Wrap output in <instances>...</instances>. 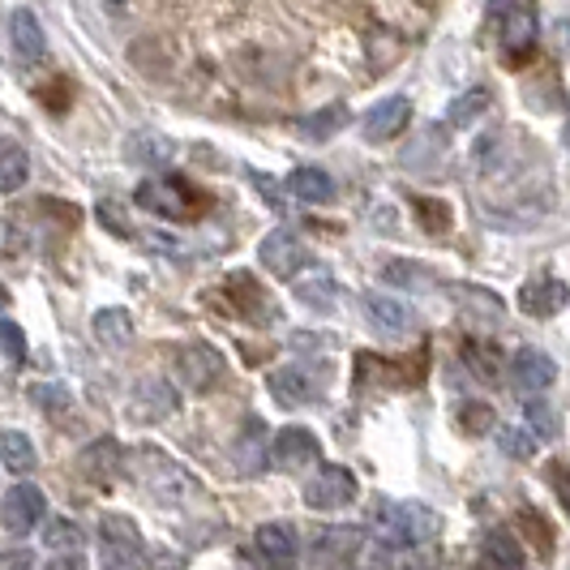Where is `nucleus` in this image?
I'll return each mask as SVG.
<instances>
[{
  "mask_svg": "<svg viewBox=\"0 0 570 570\" xmlns=\"http://www.w3.org/2000/svg\"><path fill=\"white\" fill-rule=\"evenodd\" d=\"M442 519L421 507V502H386L377 511V537L395 549H412V544H425L438 537Z\"/></svg>",
  "mask_w": 570,
  "mask_h": 570,
  "instance_id": "nucleus-1",
  "label": "nucleus"
},
{
  "mask_svg": "<svg viewBox=\"0 0 570 570\" xmlns=\"http://www.w3.org/2000/svg\"><path fill=\"white\" fill-rule=\"evenodd\" d=\"M43 514H48V498H43V489L35 485H13L0 502V523L13 537H30L43 523Z\"/></svg>",
  "mask_w": 570,
  "mask_h": 570,
  "instance_id": "nucleus-2",
  "label": "nucleus"
},
{
  "mask_svg": "<svg viewBox=\"0 0 570 570\" xmlns=\"http://www.w3.org/2000/svg\"><path fill=\"white\" fill-rule=\"evenodd\" d=\"M138 206L150 210V215H164V219H185L189 215V202H194V189L176 176H155V180H142L138 185Z\"/></svg>",
  "mask_w": 570,
  "mask_h": 570,
  "instance_id": "nucleus-3",
  "label": "nucleus"
},
{
  "mask_svg": "<svg viewBox=\"0 0 570 570\" xmlns=\"http://www.w3.org/2000/svg\"><path fill=\"white\" fill-rule=\"evenodd\" d=\"M352 498H356V476L340 463H326L305 485V507L309 511H343Z\"/></svg>",
  "mask_w": 570,
  "mask_h": 570,
  "instance_id": "nucleus-4",
  "label": "nucleus"
},
{
  "mask_svg": "<svg viewBox=\"0 0 570 570\" xmlns=\"http://www.w3.org/2000/svg\"><path fill=\"white\" fill-rule=\"evenodd\" d=\"M142 537L125 514L104 519V567L112 570H142Z\"/></svg>",
  "mask_w": 570,
  "mask_h": 570,
  "instance_id": "nucleus-5",
  "label": "nucleus"
},
{
  "mask_svg": "<svg viewBox=\"0 0 570 570\" xmlns=\"http://www.w3.org/2000/svg\"><path fill=\"white\" fill-rule=\"evenodd\" d=\"M257 257H262V266H266L271 275H279V279H292L301 266H309V249H305V240L287 228L271 232V236L257 245Z\"/></svg>",
  "mask_w": 570,
  "mask_h": 570,
  "instance_id": "nucleus-6",
  "label": "nucleus"
},
{
  "mask_svg": "<svg viewBox=\"0 0 570 570\" xmlns=\"http://www.w3.org/2000/svg\"><path fill=\"white\" fill-rule=\"evenodd\" d=\"M317 391H322V377L314 365H287V370L271 373V395L284 407H305L317 400Z\"/></svg>",
  "mask_w": 570,
  "mask_h": 570,
  "instance_id": "nucleus-7",
  "label": "nucleus"
},
{
  "mask_svg": "<svg viewBox=\"0 0 570 570\" xmlns=\"http://www.w3.org/2000/svg\"><path fill=\"white\" fill-rule=\"evenodd\" d=\"M407 120H412V104L403 95H391V99L373 104L370 112H365L361 134H365V142H391V138H400L403 129H407Z\"/></svg>",
  "mask_w": 570,
  "mask_h": 570,
  "instance_id": "nucleus-8",
  "label": "nucleus"
},
{
  "mask_svg": "<svg viewBox=\"0 0 570 570\" xmlns=\"http://www.w3.org/2000/svg\"><path fill=\"white\" fill-rule=\"evenodd\" d=\"M570 301V287L558 279V275H537L519 287V309L532 317H553L562 314Z\"/></svg>",
  "mask_w": 570,
  "mask_h": 570,
  "instance_id": "nucleus-9",
  "label": "nucleus"
},
{
  "mask_svg": "<svg viewBox=\"0 0 570 570\" xmlns=\"http://www.w3.org/2000/svg\"><path fill=\"white\" fill-rule=\"evenodd\" d=\"M314 459H322V442H317L309 429L301 425H287L275 446H271V463L284 468V472H296V468H309Z\"/></svg>",
  "mask_w": 570,
  "mask_h": 570,
  "instance_id": "nucleus-10",
  "label": "nucleus"
},
{
  "mask_svg": "<svg viewBox=\"0 0 570 570\" xmlns=\"http://www.w3.org/2000/svg\"><path fill=\"white\" fill-rule=\"evenodd\" d=\"M176 377L185 382V391H210L224 377V356H215L206 343H194L189 352H180Z\"/></svg>",
  "mask_w": 570,
  "mask_h": 570,
  "instance_id": "nucleus-11",
  "label": "nucleus"
},
{
  "mask_svg": "<svg viewBox=\"0 0 570 570\" xmlns=\"http://www.w3.org/2000/svg\"><path fill=\"white\" fill-rule=\"evenodd\" d=\"M9 48H13V57L22 60V65H35L48 52V35H43L39 18L30 9H13L9 13Z\"/></svg>",
  "mask_w": 570,
  "mask_h": 570,
  "instance_id": "nucleus-12",
  "label": "nucleus"
},
{
  "mask_svg": "<svg viewBox=\"0 0 570 570\" xmlns=\"http://www.w3.org/2000/svg\"><path fill=\"white\" fill-rule=\"evenodd\" d=\"M553 377H558V365H553L544 352H537V347H523V352L511 361V382L523 391V395L549 391V386H553Z\"/></svg>",
  "mask_w": 570,
  "mask_h": 570,
  "instance_id": "nucleus-13",
  "label": "nucleus"
},
{
  "mask_svg": "<svg viewBox=\"0 0 570 570\" xmlns=\"http://www.w3.org/2000/svg\"><path fill=\"white\" fill-rule=\"evenodd\" d=\"M257 553L271 570H292L296 567V532L292 523H266L257 528Z\"/></svg>",
  "mask_w": 570,
  "mask_h": 570,
  "instance_id": "nucleus-14",
  "label": "nucleus"
},
{
  "mask_svg": "<svg viewBox=\"0 0 570 570\" xmlns=\"http://www.w3.org/2000/svg\"><path fill=\"white\" fill-rule=\"evenodd\" d=\"M532 48H537V13L528 4L502 13V52L511 60H523Z\"/></svg>",
  "mask_w": 570,
  "mask_h": 570,
  "instance_id": "nucleus-15",
  "label": "nucleus"
},
{
  "mask_svg": "<svg viewBox=\"0 0 570 570\" xmlns=\"http://www.w3.org/2000/svg\"><path fill=\"white\" fill-rule=\"evenodd\" d=\"M523 567V549L507 528L485 532V541L476 549V570H519Z\"/></svg>",
  "mask_w": 570,
  "mask_h": 570,
  "instance_id": "nucleus-16",
  "label": "nucleus"
},
{
  "mask_svg": "<svg viewBox=\"0 0 570 570\" xmlns=\"http://www.w3.org/2000/svg\"><path fill=\"white\" fill-rule=\"evenodd\" d=\"M365 314H370V322L382 335H407V331H412V309H407L403 301H395V296L370 292V296H365Z\"/></svg>",
  "mask_w": 570,
  "mask_h": 570,
  "instance_id": "nucleus-17",
  "label": "nucleus"
},
{
  "mask_svg": "<svg viewBox=\"0 0 570 570\" xmlns=\"http://www.w3.org/2000/svg\"><path fill=\"white\" fill-rule=\"evenodd\" d=\"M287 194L301 202H309V206H322V202L335 198V180H331L322 168H296L292 176H287Z\"/></svg>",
  "mask_w": 570,
  "mask_h": 570,
  "instance_id": "nucleus-18",
  "label": "nucleus"
},
{
  "mask_svg": "<svg viewBox=\"0 0 570 570\" xmlns=\"http://www.w3.org/2000/svg\"><path fill=\"white\" fill-rule=\"evenodd\" d=\"M30 180V155L22 142H0V194H18Z\"/></svg>",
  "mask_w": 570,
  "mask_h": 570,
  "instance_id": "nucleus-19",
  "label": "nucleus"
},
{
  "mask_svg": "<svg viewBox=\"0 0 570 570\" xmlns=\"http://www.w3.org/2000/svg\"><path fill=\"white\" fill-rule=\"evenodd\" d=\"M116 463H120V446H116L112 438H99V442H90L82 451V476L95 481V485H104L116 472Z\"/></svg>",
  "mask_w": 570,
  "mask_h": 570,
  "instance_id": "nucleus-20",
  "label": "nucleus"
},
{
  "mask_svg": "<svg viewBox=\"0 0 570 570\" xmlns=\"http://www.w3.org/2000/svg\"><path fill=\"white\" fill-rule=\"evenodd\" d=\"M347 120H352L347 108H343V104H331V108H322V112H314V116H301V120H296V134L309 138V142H326L331 134H340Z\"/></svg>",
  "mask_w": 570,
  "mask_h": 570,
  "instance_id": "nucleus-21",
  "label": "nucleus"
},
{
  "mask_svg": "<svg viewBox=\"0 0 570 570\" xmlns=\"http://www.w3.org/2000/svg\"><path fill=\"white\" fill-rule=\"evenodd\" d=\"M0 463L13 472V476H27V472H35V446H30L27 433H4L0 438Z\"/></svg>",
  "mask_w": 570,
  "mask_h": 570,
  "instance_id": "nucleus-22",
  "label": "nucleus"
},
{
  "mask_svg": "<svg viewBox=\"0 0 570 570\" xmlns=\"http://www.w3.org/2000/svg\"><path fill=\"white\" fill-rule=\"evenodd\" d=\"M95 335H99V343H108V347L129 343L134 340V317H129V309H99L95 314Z\"/></svg>",
  "mask_w": 570,
  "mask_h": 570,
  "instance_id": "nucleus-23",
  "label": "nucleus"
},
{
  "mask_svg": "<svg viewBox=\"0 0 570 570\" xmlns=\"http://www.w3.org/2000/svg\"><path fill=\"white\" fill-rule=\"evenodd\" d=\"M451 292H455V301L468 309V314L485 317V322H498V317H502V301H498L493 292H485V287L459 284V287H451Z\"/></svg>",
  "mask_w": 570,
  "mask_h": 570,
  "instance_id": "nucleus-24",
  "label": "nucleus"
},
{
  "mask_svg": "<svg viewBox=\"0 0 570 570\" xmlns=\"http://www.w3.org/2000/svg\"><path fill=\"white\" fill-rule=\"evenodd\" d=\"M171 407H176V395H171L164 382H150L138 391V400H134V412L138 416H150V421H159V416H168Z\"/></svg>",
  "mask_w": 570,
  "mask_h": 570,
  "instance_id": "nucleus-25",
  "label": "nucleus"
},
{
  "mask_svg": "<svg viewBox=\"0 0 570 570\" xmlns=\"http://www.w3.org/2000/svg\"><path fill=\"white\" fill-rule=\"evenodd\" d=\"M382 279H386V284L412 287V292H429V287H433V271L416 266V262H386Z\"/></svg>",
  "mask_w": 570,
  "mask_h": 570,
  "instance_id": "nucleus-26",
  "label": "nucleus"
},
{
  "mask_svg": "<svg viewBox=\"0 0 570 570\" xmlns=\"http://www.w3.org/2000/svg\"><path fill=\"white\" fill-rule=\"evenodd\" d=\"M296 296H301L309 309H322V314H326V309H335V296H340V292H335V279H331V275H314V279L296 284Z\"/></svg>",
  "mask_w": 570,
  "mask_h": 570,
  "instance_id": "nucleus-27",
  "label": "nucleus"
},
{
  "mask_svg": "<svg viewBox=\"0 0 570 570\" xmlns=\"http://www.w3.org/2000/svg\"><path fill=\"white\" fill-rule=\"evenodd\" d=\"M498 446H502V455H511V459H532V455H537V429L502 425V433H498Z\"/></svg>",
  "mask_w": 570,
  "mask_h": 570,
  "instance_id": "nucleus-28",
  "label": "nucleus"
},
{
  "mask_svg": "<svg viewBox=\"0 0 570 570\" xmlns=\"http://www.w3.org/2000/svg\"><path fill=\"white\" fill-rule=\"evenodd\" d=\"M463 361L476 370V377H485V382H493V377H498V370H502V356H498L489 343H476V340L463 343Z\"/></svg>",
  "mask_w": 570,
  "mask_h": 570,
  "instance_id": "nucleus-29",
  "label": "nucleus"
},
{
  "mask_svg": "<svg viewBox=\"0 0 570 570\" xmlns=\"http://www.w3.org/2000/svg\"><path fill=\"white\" fill-rule=\"evenodd\" d=\"M0 352H4L9 365H22L27 361V331L18 322H9V317H0Z\"/></svg>",
  "mask_w": 570,
  "mask_h": 570,
  "instance_id": "nucleus-30",
  "label": "nucleus"
},
{
  "mask_svg": "<svg viewBox=\"0 0 570 570\" xmlns=\"http://www.w3.org/2000/svg\"><path fill=\"white\" fill-rule=\"evenodd\" d=\"M485 108H489V90H481V86H476V90L459 95L455 104H451V116H446V120H451V125H468V120H476Z\"/></svg>",
  "mask_w": 570,
  "mask_h": 570,
  "instance_id": "nucleus-31",
  "label": "nucleus"
},
{
  "mask_svg": "<svg viewBox=\"0 0 570 570\" xmlns=\"http://www.w3.org/2000/svg\"><path fill=\"white\" fill-rule=\"evenodd\" d=\"M48 549H82V528H73L69 519H52L48 532H43Z\"/></svg>",
  "mask_w": 570,
  "mask_h": 570,
  "instance_id": "nucleus-32",
  "label": "nucleus"
},
{
  "mask_svg": "<svg viewBox=\"0 0 570 570\" xmlns=\"http://www.w3.org/2000/svg\"><path fill=\"white\" fill-rule=\"evenodd\" d=\"M459 421H463V429H468V433H485L489 425H498L493 407H485V403H468V407L459 412Z\"/></svg>",
  "mask_w": 570,
  "mask_h": 570,
  "instance_id": "nucleus-33",
  "label": "nucleus"
},
{
  "mask_svg": "<svg viewBox=\"0 0 570 570\" xmlns=\"http://www.w3.org/2000/svg\"><path fill=\"white\" fill-rule=\"evenodd\" d=\"M421 206V224H425L429 232H446L451 228V210L442 206V202H416Z\"/></svg>",
  "mask_w": 570,
  "mask_h": 570,
  "instance_id": "nucleus-34",
  "label": "nucleus"
},
{
  "mask_svg": "<svg viewBox=\"0 0 570 570\" xmlns=\"http://www.w3.org/2000/svg\"><path fill=\"white\" fill-rule=\"evenodd\" d=\"M35 403L39 407H65L69 395H65V386H35Z\"/></svg>",
  "mask_w": 570,
  "mask_h": 570,
  "instance_id": "nucleus-35",
  "label": "nucleus"
},
{
  "mask_svg": "<svg viewBox=\"0 0 570 570\" xmlns=\"http://www.w3.org/2000/svg\"><path fill=\"white\" fill-rule=\"evenodd\" d=\"M528 416L537 421L541 438H553V433H558V425H553V416H549V407H544V403H532V407H528Z\"/></svg>",
  "mask_w": 570,
  "mask_h": 570,
  "instance_id": "nucleus-36",
  "label": "nucleus"
},
{
  "mask_svg": "<svg viewBox=\"0 0 570 570\" xmlns=\"http://www.w3.org/2000/svg\"><path fill=\"white\" fill-rule=\"evenodd\" d=\"M99 215H104V224H108L112 232L129 236V224H125V215H120V210H112V202H104V206H99Z\"/></svg>",
  "mask_w": 570,
  "mask_h": 570,
  "instance_id": "nucleus-37",
  "label": "nucleus"
},
{
  "mask_svg": "<svg viewBox=\"0 0 570 570\" xmlns=\"http://www.w3.org/2000/svg\"><path fill=\"white\" fill-rule=\"evenodd\" d=\"M0 570H30V553H27V549L4 553V558H0Z\"/></svg>",
  "mask_w": 570,
  "mask_h": 570,
  "instance_id": "nucleus-38",
  "label": "nucleus"
},
{
  "mask_svg": "<svg viewBox=\"0 0 570 570\" xmlns=\"http://www.w3.org/2000/svg\"><path fill=\"white\" fill-rule=\"evenodd\" d=\"M519 4H528V0H493V9H502V13H511Z\"/></svg>",
  "mask_w": 570,
  "mask_h": 570,
  "instance_id": "nucleus-39",
  "label": "nucleus"
},
{
  "mask_svg": "<svg viewBox=\"0 0 570 570\" xmlns=\"http://www.w3.org/2000/svg\"><path fill=\"white\" fill-rule=\"evenodd\" d=\"M562 138H567V146H570V120H567V134H562Z\"/></svg>",
  "mask_w": 570,
  "mask_h": 570,
  "instance_id": "nucleus-40",
  "label": "nucleus"
},
{
  "mask_svg": "<svg viewBox=\"0 0 570 570\" xmlns=\"http://www.w3.org/2000/svg\"><path fill=\"white\" fill-rule=\"evenodd\" d=\"M0 305H4V292H0Z\"/></svg>",
  "mask_w": 570,
  "mask_h": 570,
  "instance_id": "nucleus-41",
  "label": "nucleus"
},
{
  "mask_svg": "<svg viewBox=\"0 0 570 570\" xmlns=\"http://www.w3.org/2000/svg\"><path fill=\"white\" fill-rule=\"evenodd\" d=\"M112 4H120V0H112Z\"/></svg>",
  "mask_w": 570,
  "mask_h": 570,
  "instance_id": "nucleus-42",
  "label": "nucleus"
}]
</instances>
